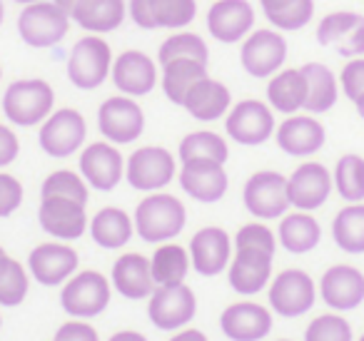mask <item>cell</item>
<instances>
[{"mask_svg": "<svg viewBox=\"0 0 364 341\" xmlns=\"http://www.w3.org/2000/svg\"><path fill=\"white\" fill-rule=\"evenodd\" d=\"M53 107H55V90L43 77L13 80L3 95V115L18 127L43 125Z\"/></svg>", "mask_w": 364, "mask_h": 341, "instance_id": "obj_1", "label": "cell"}, {"mask_svg": "<svg viewBox=\"0 0 364 341\" xmlns=\"http://www.w3.org/2000/svg\"><path fill=\"white\" fill-rule=\"evenodd\" d=\"M70 13L63 11L53 0H38L31 6H23L21 16L16 21L18 36L26 45L48 50L65 40L70 33Z\"/></svg>", "mask_w": 364, "mask_h": 341, "instance_id": "obj_2", "label": "cell"}, {"mask_svg": "<svg viewBox=\"0 0 364 341\" xmlns=\"http://www.w3.org/2000/svg\"><path fill=\"white\" fill-rule=\"evenodd\" d=\"M112 48L102 36H82L75 40V45L68 53V80L77 87V90H97L102 82L110 77L112 70Z\"/></svg>", "mask_w": 364, "mask_h": 341, "instance_id": "obj_3", "label": "cell"}, {"mask_svg": "<svg viewBox=\"0 0 364 341\" xmlns=\"http://www.w3.org/2000/svg\"><path fill=\"white\" fill-rule=\"evenodd\" d=\"M135 232L145 242L160 244L185 229L188 212L175 195H150L135 210Z\"/></svg>", "mask_w": 364, "mask_h": 341, "instance_id": "obj_4", "label": "cell"}, {"mask_svg": "<svg viewBox=\"0 0 364 341\" xmlns=\"http://www.w3.org/2000/svg\"><path fill=\"white\" fill-rule=\"evenodd\" d=\"M127 18L142 31H185L198 18V0H127Z\"/></svg>", "mask_w": 364, "mask_h": 341, "instance_id": "obj_5", "label": "cell"}, {"mask_svg": "<svg viewBox=\"0 0 364 341\" xmlns=\"http://www.w3.org/2000/svg\"><path fill=\"white\" fill-rule=\"evenodd\" d=\"M287 50V38L282 33L274 28H257L242 40L240 63L247 75L262 80V77H272L277 70H282Z\"/></svg>", "mask_w": 364, "mask_h": 341, "instance_id": "obj_6", "label": "cell"}, {"mask_svg": "<svg viewBox=\"0 0 364 341\" xmlns=\"http://www.w3.org/2000/svg\"><path fill=\"white\" fill-rule=\"evenodd\" d=\"M97 127L112 145H130L145 130V112L135 97L112 95L97 110Z\"/></svg>", "mask_w": 364, "mask_h": 341, "instance_id": "obj_7", "label": "cell"}, {"mask_svg": "<svg viewBox=\"0 0 364 341\" xmlns=\"http://www.w3.org/2000/svg\"><path fill=\"white\" fill-rule=\"evenodd\" d=\"M225 130L240 145H262L269 137L274 135L277 125H274V115L272 107L262 100H255V97H247V100H240L237 105L230 107L228 120H225Z\"/></svg>", "mask_w": 364, "mask_h": 341, "instance_id": "obj_8", "label": "cell"}, {"mask_svg": "<svg viewBox=\"0 0 364 341\" xmlns=\"http://www.w3.org/2000/svg\"><path fill=\"white\" fill-rule=\"evenodd\" d=\"M112 85L120 90V95L127 97H145L157 87L160 80V65L155 58H150L145 50H122L115 55L110 70Z\"/></svg>", "mask_w": 364, "mask_h": 341, "instance_id": "obj_9", "label": "cell"}, {"mask_svg": "<svg viewBox=\"0 0 364 341\" xmlns=\"http://www.w3.org/2000/svg\"><path fill=\"white\" fill-rule=\"evenodd\" d=\"M255 21L257 13L250 0H213L205 16L208 33L225 45L242 43L255 31Z\"/></svg>", "mask_w": 364, "mask_h": 341, "instance_id": "obj_10", "label": "cell"}, {"mask_svg": "<svg viewBox=\"0 0 364 341\" xmlns=\"http://www.w3.org/2000/svg\"><path fill=\"white\" fill-rule=\"evenodd\" d=\"M242 200L247 212L257 217V220H277L292 207L289 205L287 177L272 170L255 172L247 180V185H245Z\"/></svg>", "mask_w": 364, "mask_h": 341, "instance_id": "obj_11", "label": "cell"}, {"mask_svg": "<svg viewBox=\"0 0 364 341\" xmlns=\"http://www.w3.org/2000/svg\"><path fill=\"white\" fill-rule=\"evenodd\" d=\"M87 135L85 117L75 107L53 110L41 127V147L50 157H70L82 147Z\"/></svg>", "mask_w": 364, "mask_h": 341, "instance_id": "obj_12", "label": "cell"}, {"mask_svg": "<svg viewBox=\"0 0 364 341\" xmlns=\"http://www.w3.org/2000/svg\"><path fill=\"white\" fill-rule=\"evenodd\" d=\"M177 167L175 157L165 150V147H140L135 150L125 162V177L130 187L140 192H155L162 190L172 182Z\"/></svg>", "mask_w": 364, "mask_h": 341, "instance_id": "obj_13", "label": "cell"}, {"mask_svg": "<svg viewBox=\"0 0 364 341\" xmlns=\"http://www.w3.org/2000/svg\"><path fill=\"white\" fill-rule=\"evenodd\" d=\"M60 304L73 316H97L110 304V284L100 271H80L65 284Z\"/></svg>", "mask_w": 364, "mask_h": 341, "instance_id": "obj_14", "label": "cell"}, {"mask_svg": "<svg viewBox=\"0 0 364 341\" xmlns=\"http://www.w3.org/2000/svg\"><path fill=\"white\" fill-rule=\"evenodd\" d=\"M198 301H195L193 289L182 284H165L155 286V291L150 294V319L157 329H180L182 324H188L195 316Z\"/></svg>", "mask_w": 364, "mask_h": 341, "instance_id": "obj_15", "label": "cell"}, {"mask_svg": "<svg viewBox=\"0 0 364 341\" xmlns=\"http://www.w3.org/2000/svg\"><path fill=\"white\" fill-rule=\"evenodd\" d=\"M269 304L279 316H302L314 304V281L302 269H284L269 286Z\"/></svg>", "mask_w": 364, "mask_h": 341, "instance_id": "obj_16", "label": "cell"}, {"mask_svg": "<svg viewBox=\"0 0 364 341\" xmlns=\"http://www.w3.org/2000/svg\"><path fill=\"white\" fill-rule=\"evenodd\" d=\"M80 172L92 190L110 192L120 185L125 162L112 142H92L80 155Z\"/></svg>", "mask_w": 364, "mask_h": 341, "instance_id": "obj_17", "label": "cell"}, {"mask_svg": "<svg viewBox=\"0 0 364 341\" xmlns=\"http://www.w3.org/2000/svg\"><path fill=\"white\" fill-rule=\"evenodd\" d=\"M228 172L223 162L215 160H188L182 162L180 170V187L188 192L193 200L213 205L220 202L228 192Z\"/></svg>", "mask_w": 364, "mask_h": 341, "instance_id": "obj_18", "label": "cell"}, {"mask_svg": "<svg viewBox=\"0 0 364 341\" xmlns=\"http://www.w3.org/2000/svg\"><path fill=\"white\" fill-rule=\"evenodd\" d=\"M334 182L332 175L327 172V167L319 162H304L292 172V177L287 180V192H289V205L297 207L302 212H312L327 202L329 192H332Z\"/></svg>", "mask_w": 364, "mask_h": 341, "instance_id": "obj_19", "label": "cell"}, {"mask_svg": "<svg viewBox=\"0 0 364 341\" xmlns=\"http://www.w3.org/2000/svg\"><path fill=\"white\" fill-rule=\"evenodd\" d=\"M41 227L60 242L77 239L87 229L85 205L75 200H65V197H43Z\"/></svg>", "mask_w": 364, "mask_h": 341, "instance_id": "obj_20", "label": "cell"}, {"mask_svg": "<svg viewBox=\"0 0 364 341\" xmlns=\"http://www.w3.org/2000/svg\"><path fill=\"white\" fill-rule=\"evenodd\" d=\"M279 150L292 157H309L319 152L327 140L324 125L314 115H289L282 125L274 130Z\"/></svg>", "mask_w": 364, "mask_h": 341, "instance_id": "obj_21", "label": "cell"}, {"mask_svg": "<svg viewBox=\"0 0 364 341\" xmlns=\"http://www.w3.org/2000/svg\"><path fill=\"white\" fill-rule=\"evenodd\" d=\"M28 266L31 274L36 276L41 284L55 286L63 284L68 276L75 274L77 269V251L73 247L63 244V242H46L38 244L28 256Z\"/></svg>", "mask_w": 364, "mask_h": 341, "instance_id": "obj_22", "label": "cell"}, {"mask_svg": "<svg viewBox=\"0 0 364 341\" xmlns=\"http://www.w3.org/2000/svg\"><path fill=\"white\" fill-rule=\"evenodd\" d=\"M232 259V242L220 227H205L190 242V264L198 274L215 276Z\"/></svg>", "mask_w": 364, "mask_h": 341, "instance_id": "obj_23", "label": "cell"}, {"mask_svg": "<svg viewBox=\"0 0 364 341\" xmlns=\"http://www.w3.org/2000/svg\"><path fill=\"white\" fill-rule=\"evenodd\" d=\"M182 107L200 122H215L223 115H228L230 107H232V95H230V87L223 80H215V77H203L188 90Z\"/></svg>", "mask_w": 364, "mask_h": 341, "instance_id": "obj_24", "label": "cell"}, {"mask_svg": "<svg viewBox=\"0 0 364 341\" xmlns=\"http://www.w3.org/2000/svg\"><path fill=\"white\" fill-rule=\"evenodd\" d=\"M70 21L92 36L115 33L127 21L125 0H77L70 11Z\"/></svg>", "mask_w": 364, "mask_h": 341, "instance_id": "obj_25", "label": "cell"}, {"mask_svg": "<svg viewBox=\"0 0 364 341\" xmlns=\"http://www.w3.org/2000/svg\"><path fill=\"white\" fill-rule=\"evenodd\" d=\"M322 299L332 309H354L364 301V274L349 264H337L322 274Z\"/></svg>", "mask_w": 364, "mask_h": 341, "instance_id": "obj_26", "label": "cell"}, {"mask_svg": "<svg viewBox=\"0 0 364 341\" xmlns=\"http://www.w3.org/2000/svg\"><path fill=\"white\" fill-rule=\"evenodd\" d=\"M230 286L240 294H257L272 276V256L257 249H237L230 259Z\"/></svg>", "mask_w": 364, "mask_h": 341, "instance_id": "obj_27", "label": "cell"}, {"mask_svg": "<svg viewBox=\"0 0 364 341\" xmlns=\"http://www.w3.org/2000/svg\"><path fill=\"white\" fill-rule=\"evenodd\" d=\"M220 324H223V331L230 339L257 341L269 334V329H272V316L259 304L242 301V304H232L230 309H225Z\"/></svg>", "mask_w": 364, "mask_h": 341, "instance_id": "obj_28", "label": "cell"}, {"mask_svg": "<svg viewBox=\"0 0 364 341\" xmlns=\"http://www.w3.org/2000/svg\"><path fill=\"white\" fill-rule=\"evenodd\" d=\"M112 284L127 299H145L155 291V276L150 269V259L137 251L122 254L112 264Z\"/></svg>", "mask_w": 364, "mask_h": 341, "instance_id": "obj_29", "label": "cell"}, {"mask_svg": "<svg viewBox=\"0 0 364 341\" xmlns=\"http://www.w3.org/2000/svg\"><path fill=\"white\" fill-rule=\"evenodd\" d=\"M307 102V80L299 67H282L267 82V105L282 115H297Z\"/></svg>", "mask_w": 364, "mask_h": 341, "instance_id": "obj_30", "label": "cell"}, {"mask_svg": "<svg viewBox=\"0 0 364 341\" xmlns=\"http://www.w3.org/2000/svg\"><path fill=\"white\" fill-rule=\"evenodd\" d=\"M302 75L307 80V102L304 110L309 115H324L339 100V77L332 72V67L324 63H304Z\"/></svg>", "mask_w": 364, "mask_h": 341, "instance_id": "obj_31", "label": "cell"}, {"mask_svg": "<svg viewBox=\"0 0 364 341\" xmlns=\"http://www.w3.org/2000/svg\"><path fill=\"white\" fill-rule=\"evenodd\" d=\"M162 67V92L172 105H182L188 90L198 80L208 77V63L190 60V58H182V60H170Z\"/></svg>", "mask_w": 364, "mask_h": 341, "instance_id": "obj_32", "label": "cell"}, {"mask_svg": "<svg viewBox=\"0 0 364 341\" xmlns=\"http://www.w3.org/2000/svg\"><path fill=\"white\" fill-rule=\"evenodd\" d=\"M259 8L279 33H297L314 18V0H259Z\"/></svg>", "mask_w": 364, "mask_h": 341, "instance_id": "obj_33", "label": "cell"}, {"mask_svg": "<svg viewBox=\"0 0 364 341\" xmlns=\"http://www.w3.org/2000/svg\"><path fill=\"white\" fill-rule=\"evenodd\" d=\"M132 232H135V222L127 217V212L117 210V207H105L90 222L92 239L102 249H120V247H125L130 242Z\"/></svg>", "mask_w": 364, "mask_h": 341, "instance_id": "obj_34", "label": "cell"}, {"mask_svg": "<svg viewBox=\"0 0 364 341\" xmlns=\"http://www.w3.org/2000/svg\"><path fill=\"white\" fill-rule=\"evenodd\" d=\"M277 237L287 251H292V254H307V251H312L319 244L322 229H319V222L312 215L299 210L284 217L282 224H279Z\"/></svg>", "mask_w": 364, "mask_h": 341, "instance_id": "obj_35", "label": "cell"}, {"mask_svg": "<svg viewBox=\"0 0 364 341\" xmlns=\"http://www.w3.org/2000/svg\"><path fill=\"white\" fill-rule=\"evenodd\" d=\"M332 237L342 251L364 254V205L362 202H354V205L337 212V217H334V222H332Z\"/></svg>", "mask_w": 364, "mask_h": 341, "instance_id": "obj_36", "label": "cell"}, {"mask_svg": "<svg viewBox=\"0 0 364 341\" xmlns=\"http://www.w3.org/2000/svg\"><path fill=\"white\" fill-rule=\"evenodd\" d=\"M150 269L157 286L165 284H182L190 271V251L180 244H162L155 249L150 259Z\"/></svg>", "mask_w": 364, "mask_h": 341, "instance_id": "obj_37", "label": "cell"}, {"mask_svg": "<svg viewBox=\"0 0 364 341\" xmlns=\"http://www.w3.org/2000/svg\"><path fill=\"white\" fill-rule=\"evenodd\" d=\"M182 58L210 63V48L205 38L193 31H175L157 48V65H165L170 60H182Z\"/></svg>", "mask_w": 364, "mask_h": 341, "instance_id": "obj_38", "label": "cell"}, {"mask_svg": "<svg viewBox=\"0 0 364 341\" xmlns=\"http://www.w3.org/2000/svg\"><path fill=\"white\" fill-rule=\"evenodd\" d=\"M230 150L228 142L223 140V135L210 130H198L190 132L188 137H182L180 142V160H215V162H228Z\"/></svg>", "mask_w": 364, "mask_h": 341, "instance_id": "obj_39", "label": "cell"}, {"mask_svg": "<svg viewBox=\"0 0 364 341\" xmlns=\"http://www.w3.org/2000/svg\"><path fill=\"white\" fill-rule=\"evenodd\" d=\"M332 182L337 187L339 197L347 200L349 205L364 200V157L344 155L334 167Z\"/></svg>", "mask_w": 364, "mask_h": 341, "instance_id": "obj_40", "label": "cell"}, {"mask_svg": "<svg viewBox=\"0 0 364 341\" xmlns=\"http://www.w3.org/2000/svg\"><path fill=\"white\" fill-rule=\"evenodd\" d=\"M28 294V274L23 264L13 256H0V304L16 306Z\"/></svg>", "mask_w": 364, "mask_h": 341, "instance_id": "obj_41", "label": "cell"}, {"mask_svg": "<svg viewBox=\"0 0 364 341\" xmlns=\"http://www.w3.org/2000/svg\"><path fill=\"white\" fill-rule=\"evenodd\" d=\"M364 21L362 13H354V11H334L329 16H324L322 21L317 23V43L319 45H327V48H337L359 23Z\"/></svg>", "mask_w": 364, "mask_h": 341, "instance_id": "obj_42", "label": "cell"}, {"mask_svg": "<svg viewBox=\"0 0 364 341\" xmlns=\"http://www.w3.org/2000/svg\"><path fill=\"white\" fill-rule=\"evenodd\" d=\"M43 197H65L87 205V182L73 170H58L43 182Z\"/></svg>", "mask_w": 364, "mask_h": 341, "instance_id": "obj_43", "label": "cell"}, {"mask_svg": "<svg viewBox=\"0 0 364 341\" xmlns=\"http://www.w3.org/2000/svg\"><path fill=\"white\" fill-rule=\"evenodd\" d=\"M235 249H257V251H264V254L274 256L277 239H274L269 227L252 222V224L240 227V232L235 234Z\"/></svg>", "mask_w": 364, "mask_h": 341, "instance_id": "obj_44", "label": "cell"}, {"mask_svg": "<svg viewBox=\"0 0 364 341\" xmlns=\"http://www.w3.org/2000/svg\"><path fill=\"white\" fill-rule=\"evenodd\" d=\"M307 341H352V329L342 316L324 314L307 326Z\"/></svg>", "mask_w": 364, "mask_h": 341, "instance_id": "obj_45", "label": "cell"}, {"mask_svg": "<svg viewBox=\"0 0 364 341\" xmlns=\"http://www.w3.org/2000/svg\"><path fill=\"white\" fill-rule=\"evenodd\" d=\"M339 87H342L344 97L357 102L364 95V55L362 58H349L342 65L339 72Z\"/></svg>", "mask_w": 364, "mask_h": 341, "instance_id": "obj_46", "label": "cell"}, {"mask_svg": "<svg viewBox=\"0 0 364 341\" xmlns=\"http://www.w3.org/2000/svg\"><path fill=\"white\" fill-rule=\"evenodd\" d=\"M23 202V185L13 175L0 172V217H11Z\"/></svg>", "mask_w": 364, "mask_h": 341, "instance_id": "obj_47", "label": "cell"}, {"mask_svg": "<svg viewBox=\"0 0 364 341\" xmlns=\"http://www.w3.org/2000/svg\"><path fill=\"white\" fill-rule=\"evenodd\" d=\"M55 341H97V334L92 326L82 324V321H70L58 329Z\"/></svg>", "mask_w": 364, "mask_h": 341, "instance_id": "obj_48", "label": "cell"}, {"mask_svg": "<svg viewBox=\"0 0 364 341\" xmlns=\"http://www.w3.org/2000/svg\"><path fill=\"white\" fill-rule=\"evenodd\" d=\"M334 50H337L342 58H347V60L349 58H362L364 55V21L359 23V26L354 28L337 48H334Z\"/></svg>", "mask_w": 364, "mask_h": 341, "instance_id": "obj_49", "label": "cell"}, {"mask_svg": "<svg viewBox=\"0 0 364 341\" xmlns=\"http://www.w3.org/2000/svg\"><path fill=\"white\" fill-rule=\"evenodd\" d=\"M21 152L18 135L8 125H0V167H8Z\"/></svg>", "mask_w": 364, "mask_h": 341, "instance_id": "obj_50", "label": "cell"}, {"mask_svg": "<svg viewBox=\"0 0 364 341\" xmlns=\"http://www.w3.org/2000/svg\"><path fill=\"white\" fill-rule=\"evenodd\" d=\"M172 341H208V339H205V334H203V331H195V329H190V331H182V334H177Z\"/></svg>", "mask_w": 364, "mask_h": 341, "instance_id": "obj_51", "label": "cell"}, {"mask_svg": "<svg viewBox=\"0 0 364 341\" xmlns=\"http://www.w3.org/2000/svg\"><path fill=\"white\" fill-rule=\"evenodd\" d=\"M110 341H147L142 334H137V331H120V334H115Z\"/></svg>", "mask_w": 364, "mask_h": 341, "instance_id": "obj_52", "label": "cell"}, {"mask_svg": "<svg viewBox=\"0 0 364 341\" xmlns=\"http://www.w3.org/2000/svg\"><path fill=\"white\" fill-rule=\"evenodd\" d=\"M53 3H58V6H60L63 11H68V13H70V11H73V6H75L77 0H53Z\"/></svg>", "mask_w": 364, "mask_h": 341, "instance_id": "obj_53", "label": "cell"}, {"mask_svg": "<svg viewBox=\"0 0 364 341\" xmlns=\"http://www.w3.org/2000/svg\"><path fill=\"white\" fill-rule=\"evenodd\" d=\"M354 107H357L359 117H362V120H364V95H362V97H359V100H357V102H354Z\"/></svg>", "mask_w": 364, "mask_h": 341, "instance_id": "obj_54", "label": "cell"}, {"mask_svg": "<svg viewBox=\"0 0 364 341\" xmlns=\"http://www.w3.org/2000/svg\"><path fill=\"white\" fill-rule=\"evenodd\" d=\"M3 21H6V3L0 0V28H3Z\"/></svg>", "mask_w": 364, "mask_h": 341, "instance_id": "obj_55", "label": "cell"}, {"mask_svg": "<svg viewBox=\"0 0 364 341\" xmlns=\"http://www.w3.org/2000/svg\"><path fill=\"white\" fill-rule=\"evenodd\" d=\"M13 3H18V6H31V3H38V0H13Z\"/></svg>", "mask_w": 364, "mask_h": 341, "instance_id": "obj_56", "label": "cell"}, {"mask_svg": "<svg viewBox=\"0 0 364 341\" xmlns=\"http://www.w3.org/2000/svg\"><path fill=\"white\" fill-rule=\"evenodd\" d=\"M3 254H6V249H3V247H0V256H3Z\"/></svg>", "mask_w": 364, "mask_h": 341, "instance_id": "obj_57", "label": "cell"}, {"mask_svg": "<svg viewBox=\"0 0 364 341\" xmlns=\"http://www.w3.org/2000/svg\"><path fill=\"white\" fill-rule=\"evenodd\" d=\"M0 77H3V65H0Z\"/></svg>", "mask_w": 364, "mask_h": 341, "instance_id": "obj_58", "label": "cell"}, {"mask_svg": "<svg viewBox=\"0 0 364 341\" xmlns=\"http://www.w3.org/2000/svg\"><path fill=\"white\" fill-rule=\"evenodd\" d=\"M359 341H364V336H362V339H359Z\"/></svg>", "mask_w": 364, "mask_h": 341, "instance_id": "obj_59", "label": "cell"}]
</instances>
